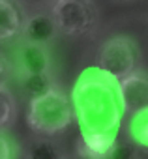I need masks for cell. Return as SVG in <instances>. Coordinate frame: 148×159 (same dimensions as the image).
Returning <instances> with one entry per match:
<instances>
[{
	"label": "cell",
	"instance_id": "13",
	"mask_svg": "<svg viewBox=\"0 0 148 159\" xmlns=\"http://www.w3.org/2000/svg\"><path fill=\"white\" fill-rule=\"evenodd\" d=\"M0 96H2V99H0V105H2V120H0V125H2V129H6L8 124L12 122V118H15V98L8 90L6 83L0 86Z\"/></svg>",
	"mask_w": 148,
	"mask_h": 159
},
{
	"label": "cell",
	"instance_id": "6",
	"mask_svg": "<svg viewBox=\"0 0 148 159\" xmlns=\"http://www.w3.org/2000/svg\"><path fill=\"white\" fill-rule=\"evenodd\" d=\"M124 105L129 112H137L148 107V75L135 71L120 81Z\"/></svg>",
	"mask_w": 148,
	"mask_h": 159
},
{
	"label": "cell",
	"instance_id": "11",
	"mask_svg": "<svg viewBox=\"0 0 148 159\" xmlns=\"http://www.w3.org/2000/svg\"><path fill=\"white\" fill-rule=\"evenodd\" d=\"M127 131H129L131 142H135L137 146L148 150V107L142 109V111L133 112Z\"/></svg>",
	"mask_w": 148,
	"mask_h": 159
},
{
	"label": "cell",
	"instance_id": "4",
	"mask_svg": "<svg viewBox=\"0 0 148 159\" xmlns=\"http://www.w3.org/2000/svg\"><path fill=\"white\" fill-rule=\"evenodd\" d=\"M53 19L66 36L88 34L98 23V8L92 0H56Z\"/></svg>",
	"mask_w": 148,
	"mask_h": 159
},
{
	"label": "cell",
	"instance_id": "7",
	"mask_svg": "<svg viewBox=\"0 0 148 159\" xmlns=\"http://www.w3.org/2000/svg\"><path fill=\"white\" fill-rule=\"evenodd\" d=\"M17 66L19 73H49L51 58L45 45L25 39V43L17 52Z\"/></svg>",
	"mask_w": 148,
	"mask_h": 159
},
{
	"label": "cell",
	"instance_id": "1",
	"mask_svg": "<svg viewBox=\"0 0 148 159\" xmlns=\"http://www.w3.org/2000/svg\"><path fill=\"white\" fill-rule=\"evenodd\" d=\"M71 103L81 135H118L122 118L127 112L120 81L99 66L86 67L77 77Z\"/></svg>",
	"mask_w": 148,
	"mask_h": 159
},
{
	"label": "cell",
	"instance_id": "3",
	"mask_svg": "<svg viewBox=\"0 0 148 159\" xmlns=\"http://www.w3.org/2000/svg\"><path fill=\"white\" fill-rule=\"evenodd\" d=\"M98 66L118 81L137 71L139 47L129 36H114L107 39L98 52Z\"/></svg>",
	"mask_w": 148,
	"mask_h": 159
},
{
	"label": "cell",
	"instance_id": "16",
	"mask_svg": "<svg viewBox=\"0 0 148 159\" xmlns=\"http://www.w3.org/2000/svg\"><path fill=\"white\" fill-rule=\"evenodd\" d=\"M30 2H36V4H45V2H56V0H30Z\"/></svg>",
	"mask_w": 148,
	"mask_h": 159
},
{
	"label": "cell",
	"instance_id": "12",
	"mask_svg": "<svg viewBox=\"0 0 148 159\" xmlns=\"http://www.w3.org/2000/svg\"><path fill=\"white\" fill-rule=\"evenodd\" d=\"M26 159H64V153L54 140L43 137V139H36L28 146Z\"/></svg>",
	"mask_w": 148,
	"mask_h": 159
},
{
	"label": "cell",
	"instance_id": "10",
	"mask_svg": "<svg viewBox=\"0 0 148 159\" xmlns=\"http://www.w3.org/2000/svg\"><path fill=\"white\" fill-rule=\"evenodd\" d=\"M19 83L25 94H28L30 98L43 96L54 88L49 73H19Z\"/></svg>",
	"mask_w": 148,
	"mask_h": 159
},
{
	"label": "cell",
	"instance_id": "8",
	"mask_svg": "<svg viewBox=\"0 0 148 159\" xmlns=\"http://www.w3.org/2000/svg\"><path fill=\"white\" fill-rule=\"evenodd\" d=\"M116 142H118L116 135H101V133L81 135L77 150L86 159H109Z\"/></svg>",
	"mask_w": 148,
	"mask_h": 159
},
{
	"label": "cell",
	"instance_id": "15",
	"mask_svg": "<svg viewBox=\"0 0 148 159\" xmlns=\"http://www.w3.org/2000/svg\"><path fill=\"white\" fill-rule=\"evenodd\" d=\"M109 159H137V152L131 142H116Z\"/></svg>",
	"mask_w": 148,
	"mask_h": 159
},
{
	"label": "cell",
	"instance_id": "9",
	"mask_svg": "<svg viewBox=\"0 0 148 159\" xmlns=\"http://www.w3.org/2000/svg\"><path fill=\"white\" fill-rule=\"evenodd\" d=\"M58 32V26L53 17L47 15H34L28 19L26 28H25V39L39 45H47Z\"/></svg>",
	"mask_w": 148,
	"mask_h": 159
},
{
	"label": "cell",
	"instance_id": "2",
	"mask_svg": "<svg viewBox=\"0 0 148 159\" xmlns=\"http://www.w3.org/2000/svg\"><path fill=\"white\" fill-rule=\"evenodd\" d=\"M73 116H75V111H73L71 98H67L60 88L54 86L47 94L30 99L26 124L32 131L51 137L69 127Z\"/></svg>",
	"mask_w": 148,
	"mask_h": 159
},
{
	"label": "cell",
	"instance_id": "5",
	"mask_svg": "<svg viewBox=\"0 0 148 159\" xmlns=\"http://www.w3.org/2000/svg\"><path fill=\"white\" fill-rule=\"evenodd\" d=\"M26 15L15 0H0V39L4 43L25 34Z\"/></svg>",
	"mask_w": 148,
	"mask_h": 159
},
{
	"label": "cell",
	"instance_id": "14",
	"mask_svg": "<svg viewBox=\"0 0 148 159\" xmlns=\"http://www.w3.org/2000/svg\"><path fill=\"white\" fill-rule=\"evenodd\" d=\"M15 157H17V144L6 133V129H2V133H0V159H15Z\"/></svg>",
	"mask_w": 148,
	"mask_h": 159
},
{
	"label": "cell",
	"instance_id": "17",
	"mask_svg": "<svg viewBox=\"0 0 148 159\" xmlns=\"http://www.w3.org/2000/svg\"><path fill=\"white\" fill-rule=\"evenodd\" d=\"M71 159H86V157H83V155H81V153H77V155H75V157H71Z\"/></svg>",
	"mask_w": 148,
	"mask_h": 159
}]
</instances>
